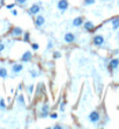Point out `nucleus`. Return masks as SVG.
<instances>
[{"label":"nucleus","instance_id":"nucleus-18","mask_svg":"<svg viewBox=\"0 0 119 129\" xmlns=\"http://www.w3.org/2000/svg\"><path fill=\"white\" fill-rule=\"evenodd\" d=\"M23 41L24 42H30V33L29 31H26V33H23Z\"/></svg>","mask_w":119,"mask_h":129},{"label":"nucleus","instance_id":"nucleus-27","mask_svg":"<svg viewBox=\"0 0 119 129\" xmlns=\"http://www.w3.org/2000/svg\"><path fill=\"white\" fill-rule=\"evenodd\" d=\"M51 128H53V129H64L65 127L63 126V125H60V123H57V125H54V126H52Z\"/></svg>","mask_w":119,"mask_h":129},{"label":"nucleus","instance_id":"nucleus-23","mask_svg":"<svg viewBox=\"0 0 119 129\" xmlns=\"http://www.w3.org/2000/svg\"><path fill=\"white\" fill-rule=\"evenodd\" d=\"M31 49H33L34 51H37L38 49H40V44L38 43H31Z\"/></svg>","mask_w":119,"mask_h":129},{"label":"nucleus","instance_id":"nucleus-4","mask_svg":"<svg viewBox=\"0 0 119 129\" xmlns=\"http://www.w3.org/2000/svg\"><path fill=\"white\" fill-rule=\"evenodd\" d=\"M40 12V2H36V3H33L30 8L28 9V14L34 16V15H37V14Z\"/></svg>","mask_w":119,"mask_h":129},{"label":"nucleus","instance_id":"nucleus-25","mask_svg":"<svg viewBox=\"0 0 119 129\" xmlns=\"http://www.w3.org/2000/svg\"><path fill=\"white\" fill-rule=\"evenodd\" d=\"M34 88H35V85H33V84H30V85L28 86V93H29L30 95L33 94V91H34Z\"/></svg>","mask_w":119,"mask_h":129},{"label":"nucleus","instance_id":"nucleus-22","mask_svg":"<svg viewBox=\"0 0 119 129\" xmlns=\"http://www.w3.org/2000/svg\"><path fill=\"white\" fill-rule=\"evenodd\" d=\"M65 108H66V102L65 101H61L59 104V109H60V112H65Z\"/></svg>","mask_w":119,"mask_h":129},{"label":"nucleus","instance_id":"nucleus-24","mask_svg":"<svg viewBox=\"0 0 119 129\" xmlns=\"http://www.w3.org/2000/svg\"><path fill=\"white\" fill-rule=\"evenodd\" d=\"M52 48H53V42H52V40H49L47 45H46V50H51Z\"/></svg>","mask_w":119,"mask_h":129},{"label":"nucleus","instance_id":"nucleus-17","mask_svg":"<svg viewBox=\"0 0 119 129\" xmlns=\"http://www.w3.org/2000/svg\"><path fill=\"white\" fill-rule=\"evenodd\" d=\"M30 76H31V78H37V77H38V76H40V72L37 71V70H35V69H31V70H30Z\"/></svg>","mask_w":119,"mask_h":129},{"label":"nucleus","instance_id":"nucleus-21","mask_svg":"<svg viewBox=\"0 0 119 129\" xmlns=\"http://www.w3.org/2000/svg\"><path fill=\"white\" fill-rule=\"evenodd\" d=\"M52 56L54 59H59V58H61V52H60V51H53Z\"/></svg>","mask_w":119,"mask_h":129},{"label":"nucleus","instance_id":"nucleus-28","mask_svg":"<svg viewBox=\"0 0 119 129\" xmlns=\"http://www.w3.org/2000/svg\"><path fill=\"white\" fill-rule=\"evenodd\" d=\"M15 3L20 5V6H23L24 3H27V0H15Z\"/></svg>","mask_w":119,"mask_h":129},{"label":"nucleus","instance_id":"nucleus-7","mask_svg":"<svg viewBox=\"0 0 119 129\" xmlns=\"http://www.w3.org/2000/svg\"><path fill=\"white\" fill-rule=\"evenodd\" d=\"M34 23H35V27H37V28L43 27L44 24H45V17H44L43 15H40V14H37V16L35 17V21H34Z\"/></svg>","mask_w":119,"mask_h":129},{"label":"nucleus","instance_id":"nucleus-26","mask_svg":"<svg viewBox=\"0 0 119 129\" xmlns=\"http://www.w3.org/2000/svg\"><path fill=\"white\" fill-rule=\"evenodd\" d=\"M49 118L50 119H52V120H56V119H58V114H57V113H50Z\"/></svg>","mask_w":119,"mask_h":129},{"label":"nucleus","instance_id":"nucleus-16","mask_svg":"<svg viewBox=\"0 0 119 129\" xmlns=\"http://www.w3.org/2000/svg\"><path fill=\"white\" fill-rule=\"evenodd\" d=\"M8 71L6 68H0V78H7Z\"/></svg>","mask_w":119,"mask_h":129},{"label":"nucleus","instance_id":"nucleus-29","mask_svg":"<svg viewBox=\"0 0 119 129\" xmlns=\"http://www.w3.org/2000/svg\"><path fill=\"white\" fill-rule=\"evenodd\" d=\"M15 5H16L15 2H14V3H9V5H6V8H7V9H13L14 7H15Z\"/></svg>","mask_w":119,"mask_h":129},{"label":"nucleus","instance_id":"nucleus-19","mask_svg":"<svg viewBox=\"0 0 119 129\" xmlns=\"http://www.w3.org/2000/svg\"><path fill=\"white\" fill-rule=\"evenodd\" d=\"M6 101H5V99H0V109H1V111H5V109H6Z\"/></svg>","mask_w":119,"mask_h":129},{"label":"nucleus","instance_id":"nucleus-14","mask_svg":"<svg viewBox=\"0 0 119 129\" xmlns=\"http://www.w3.org/2000/svg\"><path fill=\"white\" fill-rule=\"evenodd\" d=\"M110 23L112 24V29H113V30H118V29H119V17L118 16L112 17V19L110 20Z\"/></svg>","mask_w":119,"mask_h":129},{"label":"nucleus","instance_id":"nucleus-11","mask_svg":"<svg viewBox=\"0 0 119 129\" xmlns=\"http://www.w3.org/2000/svg\"><path fill=\"white\" fill-rule=\"evenodd\" d=\"M82 26L86 31H94V29H95V23L93 21H84Z\"/></svg>","mask_w":119,"mask_h":129},{"label":"nucleus","instance_id":"nucleus-31","mask_svg":"<svg viewBox=\"0 0 119 129\" xmlns=\"http://www.w3.org/2000/svg\"><path fill=\"white\" fill-rule=\"evenodd\" d=\"M12 10V15H14V16H17V15H19V12H17V9H10Z\"/></svg>","mask_w":119,"mask_h":129},{"label":"nucleus","instance_id":"nucleus-8","mask_svg":"<svg viewBox=\"0 0 119 129\" xmlns=\"http://www.w3.org/2000/svg\"><path fill=\"white\" fill-rule=\"evenodd\" d=\"M119 68V57H113L109 62V69L111 71H115Z\"/></svg>","mask_w":119,"mask_h":129},{"label":"nucleus","instance_id":"nucleus-30","mask_svg":"<svg viewBox=\"0 0 119 129\" xmlns=\"http://www.w3.org/2000/svg\"><path fill=\"white\" fill-rule=\"evenodd\" d=\"M5 48H6V47H5V44H3L2 42H0V54H1V52L5 50Z\"/></svg>","mask_w":119,"mask_h":129},{"label":"nucleus","instance_id":"nucleus-13","mask_svg":"<svg viewBox=\"0 0 119 129\" xmlns=\"http://www.w3.org/2000/svg\"><path fill=\"white\" fill-rule=\"evenodd\" d=\"M83 22H84L83 17L82 16H78L72 21V26L73 27H75V28H79V27H81V26L83 24Z\"/></svg>","mask_w":119,"mask_h":129},{"label":"nucleus","instance_id":"nucleus-10","mask_svg":"<svg viewBox=\"0 0 119 129\" xmlns=\"http://www.w3.org/2000/svg\"><path fill=\"white\" fill-rule=\"evenodd\" d=\"M22 70H23V64H22V63H14V64L12 65V72H13L14 75L20 73Z\"/></svg>","mask_w":119,"mask_h":129},{"label":"nucleus","instance_id":"nucleus-5","mask_svg":"<svg viewBox=\"0 0 119 129\" xmlns=\"http://www.w3.org/2000/svg\"><path fill=\"white\" fill-rule=\"evenodd\" d=\"M70 7V3H68V0H59L57 2V8L61 12V13H65Z\"/></svg>","mask_w":119,"mask_h":129},{"label":"nucleus","instance_id":"nucleus-3","mask_svg":"<svg viewBox=\"0 0 119 129\" xmlns=\"http://www.w3.org/2000/svg\"><path fill=\"white\" fill-rule=\"evenodd\" d=\"M49 114H50V106L49 104H43L42 105V107H40V119H46V118H49Z\"/></svg>","mask_w":119,"mask_h":129},{"label":"nucleus","instance_id":"nucleus-9","mask_svg":"<svg viewBox=\"0 0 119 129\" xmlns=\"http://www.w3.org/2000/svg\"><path fill=\"white\" fill-rule=\"evenodd\" d=\"M31 58H33L31 51L27 50V51H24L23 54H22V56H21V62H22V63H28V62L31 61Z\"/></svg>","mask_w":119,"mask_h":129},{"label":"nucleus","instance_id":"nucleus-15","mask_svg":"<svg viewBox=\"0 0 119 129\" xmlns=\"http://www.w3.org/2000/svg\"><path fill=\"white\" fill-rule=\"evenodd\" d=\"M16 101H17V104H19L20 106H22V107H26V99H24V97L22 94L17 95Z\"/></svg>","mask_w":119,"mask_h":129},{"label":"nucleus","instance_id":"nucleus-12","mask_svg":"<svg viewBox=\"0 0 119 129\" xmlns=\"http://www.w3.org/2000/svg\"><path fill=\"white\" fill-rule=\"evenodd\" d=\"M23 29L21 27H13V29H12V31H10V34L13 35L14 37H20V36H22L23 35Z\"/></svg>","mask_w":119,"mask_h":129},{"label":"nucleus","instance_id":"nucleus-6","mask_svg":"<svg viewBox=\"0 0 119 129\" xmlns=\"http://www.w3.org/2000/svg\"><path fill=\"white\" fill-rule=\"evenodd\" d=\"M75 41H76V36L74 33H72V31H68V33H66V34L64 35V42H65V43L73 44Z\"/></svg>","mask_w":119,"mask_h":129},{"label":"nucleus","instance_id":"nucleus-20","mask_svg":"<svg viewBox=\"0 0 119 129\" xmlns=\"http://www.w3.org/2000/svg\"><path fill=\"white\" fill-rule=\"evenodd\" d=\"M95 2V0H83V6H91Z\"/></svg>","mask_w":119,"mask_h":129},{"label":"nucleus","instance_id":"nucleus-1","mask_svg":"<svg viewBox=\"0 0 119 129\" xmlns=\"http://www.w3.org/2000/svg\"><path fill=\"white\" fill-rule=\"evenodd\" d=\"M102 119V114L98 112V111H93V112L89 113V115H88V120H89V122L94 123L96 125L97 122H99Z\"/></svg>","mask_w":119,"mask_h":129},{"label":"nucleus","instance_id":"nucleus-2","mask_svg":"<svg viewBox=\"0 0 119 129\" xmlns=\"http://www.w3.org/2000/svg\"><path fill=\"white\" fill-rule=\"evenodd\" d=\"M104 42H105V38L101 34H97L93 37V44L96 48H102L104 45Z\"/></svg>","mask_w":119,"mask_h":129}]
</instances>
